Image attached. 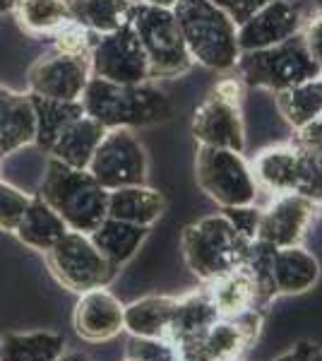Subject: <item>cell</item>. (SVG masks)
Masks as SVG:
<instances>
[{"label":"cell","mask_w":322,"mask_h":361,"mask_svg":"<svg viewBox=\"0 0 322 361\" xmlns=\"http://www.w3.org/2000/svg\"><path fill=\"white\" fill-rule=\"evenodd\" d=\"M221 214L231 222L233 229L241 234L245 241L253 243L257 238V229H260L262 209L253 205H236V207H221Z\"/></svg>","instance_id":"cell-35"},{"label":"cell","mask_w":322,"mask_h":361,"mask_svg":"<svg viewBox=\"0 0 322 361\" xmlns=\"http://www.w3.org/2000/svg\"><path fill=\"white\" fill-rule=\"evenodd\" d=\"M204 292H207L209 301L214 304L219 318H233L248 311H265L260 304L255 279L250 277L245 265H238L236 270L204 282Z\"/></svg>","instance_id":"cell-20"},{"label":"cell","mask_w":322,"mask_h":361,"mask_svg":"<svg viewBox=\"0 0 322 361\" xmlns=\"http://www.w3.org/2000/svg\"><path fill=\"white\" fill-rule=\"evenodd\" d=\"M277 111L294 130L313 123L322 116V80H308L303 85L289 87V90L274 92Z\"/></svg>","instance_id":"cell-30"},{"label":"cell","mask_w":322,"mask_h":361,"mask_svg":"<svg viewBox=\"0 0 322 361\" xmlns=\"http://www.w3.org/2000/svg\"><path fill=\"white\" fill-rule=\"evenodd\" d=\"M92 78L89 56L51 54L37 58L27 73V92L58 102H80Z\"/></svg>","instance_id":"cell-13"},{"label":"cell","mask_w":322,"mask_h":361,"mask_svg":"<svg viewBox=\"0 0 322 361\" xmlns=\"http://www.w3.org/2000/svg\"><path fill=\"white\" fill-rule=\"evenodd\" d=\"M13 8H15V0H0V15L13 13Z\"/></svg>","instance_id":"cell-42"},{"label":"cell","mask_w":322,"mask_h":361,"mask_svg":"<svg viewBox=\"0 0 322 361\" xmlns=\"http://www.w3.org/2000/svg\"><path fill=\"white\" fill-rule=\"evenodd\" d=\"M301 34H303V39H306L310 56L322 66V10H315V15L303 25Z\"/></svg>","instance_id":"cell-38"},{"label":"cell","mask_w":322,"mask_h":361,"mask_svg":"<svg viewBox=\"0 0 322 361\" xmlns=\"http://www.w3.org/2000/svg\"><path fill=\"white\" fill-rule=\"evenodd\" d=\"M209 3H214L216 8L224 10L236 25H243L250 15H255L262 5L272 3V0H209Z\"/></svg>","instance_id":"cell-37"},{"label":"cell","mask_w":322,"mask_h":361,"mask_svg":"<svg viewBox=\"0 0 322 361\" xmlns=\"http://www.w3.org/2000/svg\"><path fill=\"white\" fill-rule=\"evenodd\" d=\"M318 214H320V217H322V200L318 202Z\"/></svg>","instance_id":"cell-44"},{"label":"cell","mask_w":322,"mask_h":361,"mask_svg":"<svg viewBox=\"0 0 322 361\" xmlns=\"http://www.w3.org/2000/svg\"><path fill=\"white\" fill-rule=\"evenodd\" d=\"M56 361H92L87 354H82V352H63V357L61 359H56Z\"/></svg>","instance_id":"cell-41"},{"label":"cell","mask_w":322,"mask_h":361,"mask_svg":"<svg viewBox=\"0 0 322 361\" xmlns=\"http://www.w3.org/2000/svg\"><path fill=\"white\" fill-rule=\"evenodd\" d=\"M320 260L301 243L274 250L272 277L279 296H298L310 292L320 282Z\"/></svg>","instance_id":"cell-21"},{"label":"cell","mask_w":322,"mask_h":361,"mask_svg":"<svg viewBox=\"0 0 322 361\" xmlns=\"http://www.w3.org/2000/svg\"><path fill=\"white\" fill-rule=\"evenodd\" d=\"M70 20L78 22L94 37L120 29L130 17V0H68Z\"/></svg>","instance_id":"cell-28"},{"label":"cell","mask_w":322,"mask_h":361,"mask_svg":"<svg viewBox=\"0 0 322 361\" xmlns=\"http://www.w3.org/2000/svg\"><path fill=\"white\" fill-rule=\"evenodd\" d=\"M29 202H32V195L0 178V229L13 234Z\"/></svg>","instance_id":"cell-32"},{"label":"cell","mask_w":322,"mask_h":361,"mask_svg":"<svg viewBox=\"0 0 322 361\" xmlns=\"http://www.w3.org/2000/svg\"><path fill=\"white\" fill-rule=\"evenodd\" d=\"M29 97H32L34 118H37V137H34V145L49 154V149L54 147L58 135L73 121H78L85 111H82L80 102H58V99H46L37 94H29Z\"/></svg>","instance_id":"cell-29"},{"label":"cell","mask_w":322,"mask_h":361,"mask_svg":"<svg viewBox=\"0 0 322 361\" xmlns=\"http://www.w3.org/2000/svg\"><path fill=\"white\" fill-rule=\"evenodd\" d=\"M291 142H294L303 154H308L310 161L322 171V118L298 128Z\"/></svg>","instance_id":"cell-36"},{"label":"cell","mask_w":322,"mask_h":361,"mask_svg":"<svg viewBox=\"0 0 322 361\" xmlns=\"http://www.w3.org/2000/svg\"><path fill=\"white\" fill-rule=\"evenodd\" d=\"M313 5H315V10H322V0H313Z\"/></svg>","instance_id":"cell-43"},{"label":"cell","mask_w":322,"mask_h":361,"mask_svg":"<svg viewBox=\"0 0 322 361\" xmlns=\"http://www.w3.org/2000/svg\"><path fill=\"white\" fill-rule=\"evenodd\" d=\"M147 152L130 128H111L97 147L87 171L106 190L140 185L147 180Z\"/></svg>","instance_id":"cell-11"},{"label":"cell","mask_w":322,"mask_h":361,"mask_svg":"<svg viewBox=\"0 0 322 361\" xmlns=\"http://www.w3.org/2000/svg\"><path fill=\"white\" fill-rule=\"evenodd\" d=\"M123 361H140V359H132V357H125V359H123Z\"/></svg>","instance_id":"cell-45"},{"label":"cell","mask_w":322,"mask_h":361,"mask_svg":"<svg viewBox=\"0 0 322 361\" xmlns=\"http://www.w3.org/2000/svg\"><path fill=\"white\" fill-rule=\"evenodd\" d=\"M89 68L92 78H101L116 85L151 82L149 61L128 22L116 32L94 39L89 51Z\"/></svg>","instance_id":"cell-12"},{"label":"cell","mask_w":322,"mask_h":361,"mask_svg":"<svg viewBox=\"0 0 322 361\" xmlns=\"http://www.w3.org/2000/svg\"><path fill=\"white\" fill-rule=\"evenodd\" d=\"M303 29V15L291 0H272L238 25V49L260 51L291 39Z\"/></svg>","instance_id":"cell-16"},{"label":"cell","mask_w":322,"mask_h":361,"mask_svg":"<svg viewBox=\"0 0 322 361\" xmlns=\"http://www.w3.org/2000/svg\"><path fill=\"white\" fill-rule=\"evenodd\" d=\"M221 361H241V359H221Z\"/></svg>","instance_id":"cell-46"},{"label":"cell","mask_w":322,"mask_h":361,"mask_svg":"<svg viewBox=\"0 0 322 361\" xmlns=\"http://www.w3.org/2000/svg\"><path fill=\"white\" fill-rule=\"evenodd\" d=\"M265 311H248L233 318L214 320L212 328L180 354V361H221L241 359V354L260 337L265 325Z\"/></svg>","instance_id":"cell-14"},{"label":"cell","mask_w":322,"mask_h":361,"mask_svg":"<svg viewBox=\"0 0 322 361\" xmlns=\"http://www.w3.org/2000/svg\"><path fill=\"white\" fill-rule=\"evenodd\" d=\"M180 248L188 270L200 282L226 275L243 265L250 241L238 234L221 212L207 214L188 224L180 236Z\"/></svg>","instance_id":"cell-5"},{"label":"cell","mask_w":322,"mask_h":361,"mask_svg":"<svg viewBox=\"0 0 322 361\" xmlns=\"http://www.w3.org/2000/svg\"><path fill=\"white\" fill-rule=\"evenodd\" d=\"M178 296L151 294L132 301L123 308V330L130 337H144V340H163L171 325Z\"/></svg>","instance_id":"cell-23"},{"label":"cell","mask_w":322,"mask_h":361,"mask_svg":"<svg viewBox=\"0 0 322 361\" xmlns=\"http://www.w3.org/2000/svg\"><path fill=\"white\" fill-rule=\"evenodd\" d=\"M318 214V202L301 193H279L262 209L257 238L274 248L298 246Z\"/></svg>","instance_id":"cell-15"},{"label":"cell","mask_w":322,"mask_h":361,"mask_svg":"<svg viewBox=\"0 0 322 361\" xmlns=\"http://www.w3.org/2000/svg\"><path fill=\"white\" fill-rule=\"evenodd\" d=\"M125 357L140 361H180L166 340H144V337H130Z\"/></svg>","instance_id":"cell-34"},{"label":"cell","mask_w":322,"mask_h":361,"mask_svg":"<svg viewBox=\"0 0 322 361\" xmlns=\"http://www.w3.org/2000/svg\"><path fill=\"white\" fill-rule=\"evenodd\" d=\"M82 111L106 130L111 128H147L171 118L173 106L156 85H116L101 78H89L80 97Z\"/></svg>","instance_id":"cell-1"},{"label":"cell","mask_w":322,"mask_h":361,"mask_svg":"<svg viewBox=\"0 0 322 361\" xmlns=\"http://www.w3.org/2000/svg\"><path fill=\"white\" fill-rule=\"evenodd\" d=\"M195 178L202 193L219 207L253 205L257 200V180L243 152L226 147H197Z\"/></svg>","instance_id":"cell-7"},{"label":"cell","mask_w":322,"mask_h":361,"mask_svg":"<svg viewBox=\"0 0 322 361\" xmlns=\"http://www.w3.org/2000/svg\"><path fill=\"white\" fill-rule=\"evenodd\" d=\"M243 82L236 78L219 80L212 92L202 99L192 116V135L204 147H226L243 152L245 123H243Z\"/></svg>","instance_id":"cell-8"},{"label":"cell","mask_w":322,"mask_h":361,"mask_svg":"<svg viewBox=\"0 0 322 361\" xmlns=\"http://www.w3.org/2000/svg\"><path fill=\"white\" fill-rule=\"evenodd\" d=\"M68 229V224L58 217V212H54L39 195H32V202L22 214L20 224L13 234L20 238V243H25L27 248L46 253L56 241H61L63 234Z\"/></svg>","instance_id":"cell-26"},{"label":"cell","mask_w":322,"mask_h":361,"mask_svg":"<svg viewBox=\"0 0 322 361\" xmlns=\"http://www.w3.org/2000/svg\"><path fill=\"white\" fill-rule=\"evenodd\" d=\"M274 361H322V347L310 340H298L294 347L282 352Z\"/></svg>","instance_id":"cell-39"},{"label":"cell","mask_w":322,"mask_h":361,"mask_svg":"<svg viewBox=\"0 0 322 361\" xmlns=\"http://www.w3.org/2000/svg\"><path fill=\"white\" fill-rule=\"evenodd\" d=\"M37 195L58 212L70 231L89 234L109 217V190L101 188L87 169H73L54 157L46 159Z\"/></svg>","instance_id":"cell-2"},{"label":"cell","mask_w":322,"mask_h":361,"mask_svg":"<svg viewBox=\"0 0 322 361\" xmlns=\"http://www.w3.org/2000/svg\"><path fill=\"white\" fill-rule=\"evenodd\" d=\"M320 118H322V116H320Z\"/></svg>","instance_id":"cell-48"},{"label":"cell","mask_w":322,"mask_h":361,"mask_svg":"<svg viewBox=\"0 0 322 361\" xmlns=\"http://www.w3.org/2000/svg\"><path fill=\"white\" fill-rule=\"evenodd\" d=\"M66 352V337L51 330L8 333L0 337V361H56Z\"/></svg>","instance_id":"cell-27"},{"label":"cell","mask_w":322,"mask_h":361,"mask_svg":"<svg viewBox=\"0 0 322 361\" xmlns=\"http://www.w3.org/2000/svg\"><path fill=\"white\" fill-rule=\"evenodd\" d=\"M132 5H159V8H173L178 0H130Z\"/></svg>","instance_id":"cell-40"},{"label":"cell","mask_w":322,"mask_h":361,"mask_svg":"<svg viewBox=\"0 0 322 361\" xmlns=\"http://www.w3.org/2000/svg\"><path fill=\"white\" fill-rule=\"evenodd\" d=\"M104 135H106V128L82 114L78 121H73L58 135L54 147L49 149V157H54V159L63 161V164L73 169H87L97 152V147L101 145Z\"/></svg>","instance_id":"cell-24"},{"label":"cell","mask_w":322,"mask_h":361,"mask_svg":"<svg viewBox=\"0 0 322 361\" xmlns=\"http://www.w3.org/2000/svg\"><path fill=\"white\" fill-rule=\"evenodd\" d=\"M166 212V197L147 183L109 190L106 214L137 226H154Z\"/></svg>","instance_id":"cell-22"},{"label":"cell","mask_w":322,"mask_h":361,"mask_svg":"<svg viewBox=\"0 0 322 361\" xmlns=\"http://www.w3.org/2000/svg\"><path fill=\"white\" fill-rule=\"evenodd\" d=\"M147 234H149L147 226H137L130 222L106 217L94 231H89V238L111 265L123 267L137 255V250L144 243Z\"/></svg>","instance_id":"cell-25"},{"label":"cell","mask_w":322,"mask_h":361,"mask_svg":"<svg viewBox=\"0 0 322 361\" xmlns=\"http://www.w3.org/2000/svg\"><path fill=\"white\" fill-rule=\"evenodd\" d=\"M171 10L192 61L216 73L236 68L241 56L238 25L224 10L209 0H178Z\"/></svg>","instance_id":"cell-3"},{"label":"cell","mask_w":322,"mask_h":361,"mask_svg":"<svg viewBox=\"0 0 322 361\" xmlns=\"http://www.w3.org/2000/svg\"><path fill=\"white\" fill-rule=\"evenodd\" d=\"M44 255L56 282L75 294L109 287L120 272V267L111 265L99 253L89 234L82 231H66L61 241H56Z\"/></svg>","instance_id":"cell-9"},{"label":"cell","mask_w":322,"mask_h":361,"mask_svg":"<svg viewBox=\"0 0 322 361\" xmlns=\"http://www.w3.org/2000/svg\"><path fill=\"white\" fill-rule=\"evenodd\" d=\"M320 80H322V73H320Z\"/></svg>","instance_id":"cell-47"},{"label":"cell","mask_w":322,"mask_h":361,"mask_svg":"<svg viewBox=\"0 0 322 361\" xmlns=\"http://www.w3.org/2000/svg\"><path fill=\"white\" fill-rule=\"evenodd\" d=\"M94 34L87 32L85 27L70 20L68 25H63L58 32L51 37L54 42V51L58 54H70V56H89L92 46H94Z\"/></svg>","instance_id":"cell-33"},{"label":"cell","mask_w":322,"mask_h":361,"mask_svg":"<svg viewBox=\"0 0 322 361\" xmlns=\"http://www.w3.org/2000/svg\"><path fill=\"white\" fill-rule=\"evenodd\" d=\"M236 75L245 87L282 92L320 78L322 66L310 56L306 39L298 32L286 42L260 51H243L236 61Z\"/></svg>","instance_id":"cell-4"},{"label":"cell","mask_w":322,"mask_h":361,"mask_svg":"<svg viewBox=\"0 0 322 361\" xmlns=\"http://www.w3.org/2000/svg\"><path fill=\"white\" fill-rule=\"evenodd\" d=\"M37 137L32 97L20 92L0 90V161L22 152Z\"/></svg>","instance_id":"cell-19"},{"label":"cell","mask_w":322,"mask_h":361,"mask_svg":"<svg viewBox=\"0 0 322 361\" xmlns=\"http://www.w3.org/2000/svg\"><path fill=\"white\" fill-rule=\"evenodd\" d=\"M214 320H219V313H216L214 304L209 301L204 287L195 289V292H190L185 296H178L171 325H168V333L163 340H166L168 345L175 349V354L180 357V354L188 352V349L212 328Z\"/></svg>","instance_id":"cell-18"},{"label":"cell","mask_w":322,"mask_h":361,"mask_svg":"<svg viewBox=\"0 0 322 361\" xmlns=\"http://www.w3.org/2000/svg\"><path fill=\"white\" fill-rule=\"evenodd\" d=\"M13 15L32 37H54L70 22L68 0H15Z\"/></svg>","instance_id":"cell-31"},{"label":"cell","mask_w":322,"mask_h":361,"mask_svg":"<svg viewBox=\"0 0 322 361\" xmlns=\"http://www.w3.org/2000/svg\"><path fill=\"white\" fill-rule=\"evenodd\" d=\"M123 308L125 304L109 287L82 292L75 304V333L87 342H109L123 333Z\"/></svg>","instance_id":"cell-17"},{"label":"cell","mask_w":322,"mask_h":361,"mask_svg":"<svg viewBox=\"0 0 322 361\" xmlns=\"http://www.w3.org/2000/svg\"><path fill=\"white\" fill-rule=\"evenodd\" d=\"M250 169L257 185H265L274 195L301 193L313 202L322 200V171L294 142L260 149Z\"/></svg>","instance_id":"cell-10"},{"label":"cell","mask_w":322,"mask_h":361,"mask_svg":"<svg viewBox=\"0 0 322 361\" xmlns=\"http://www.w3.org/2000/svg\"><path fill=\"white\" fill-rule=\"evenodd\" d=\"M128 25L137 34L140 46L147 56L151 80L180 78L195 66L171 8L132 5Z\"/></svg>","instance_id":"cell-6"}]
</instances>
